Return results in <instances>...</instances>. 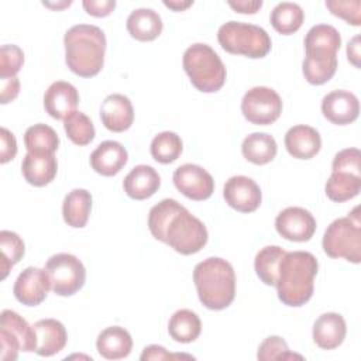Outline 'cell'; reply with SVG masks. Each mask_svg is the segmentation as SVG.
<instances>
[{
	"label": "cell",
	"instance_id": "cell-1",
	"mask_svg": "<svg viewBox=\"0 0 361 361\" xmlns=\"http://www.w3.org/2000/svg\"><path fill=\"white\" fill-rule=\"evenodd\" d=\"M148 228L154 238L182 255L199 252L209 238L206 226L175 199H164L151 207Z\"/></svg>",
	"mask_w": 361,
	"mask_h": 361
},
{
	"label": "cell",
	"instance_id": "cell-2",
	"mask_svg": "<svg viewBox=\"0 0 361 361\" xmlns=\"http://www.w3.org/2000/svg\"><path fill=\"white\" fill-rule=\"evenodd\" d=\"M317 269L319 262L313 254L307 251L285 252L275 283L279 300L292 307H299L309 302L313 296Z\"/></svg>",
	"mask_w": 361,
	"mask_h": 361
},
{
	"label": "cell",
	"instance_id": "cell-3",
	"mask_svg": "<svg viewBox=\"0 0 361 361\" xmlns=\"http://www.w3.org/2000/svg\"><path fill=\"white\" fill-rule=\"evenodd\" d=\"M65 62L80 78L96 76L104 65L106 35L92 24H76L63 35Z\"/></svg>",
	"mask_w": 361,
	"mask_h": 361
},
{
	"label": "cell",
	"instance_id": "cell-4",
	"mask_svg": "<svg viewBox=\"0 0 361 361\" xmlns=\"http://www.w3.org/2000/svg\"><path fill=\"white\" fill-rule=\"evenodd\" d=\"M341 47L340 32L329 24L313 25L305 37L306 56L302 63L305 79L310 85L329 82L337 71V51Z\"/></svg>",
	"mask_w": 361,
	"mask_h": 361
},
{
	"label": "cell",
	"instance_id": "cell-5",
	"mask_svg": "<svg viewBox=\"0 0 361 361\" xmlns=\"http://www.w3.org/2000/svg\"><path fill=\"white\" fill-rule=\"evenodd\" d=\"M199 300L210 310H221L235 296V274L231 264L220 257H209L193 269Z\"/></svg>",
	"mask_w": 361,
	"mask_h": 361
},
{
	"label": "cell",
	"instance_id": "cell-6",
	"mask_svg": "<svg viewBox=\"0 0 361 361\" xmlns=\"http://www.w3.org/2000/svg\"><path fill=\"white\" fill-rule=\"evenodd\" d=\"M183 69L192 85L204 93H213L226 82V66L214 49L207 44H193L183 54Z\"/></svg>",
	"mask_w": 361,
	"mask_h": 361
},
{
	"label": "cell",
	"instance_id": "cell-7",
	"mask_svg": "<svg viewBox=\"0 0 361 361\" xmlns=\"http://www.w3.org/2000/svg\"><path fill=\"white\" fill-rule=\"evenodd\" d=\"M324 252L330 258H344L348 262L361 261V219L360 207H354L345 217L331 221L322 241Z\"/></svg>",
	"mask_w": 361,
	"mask_h": 361
},
{
	"label": "cell",
	"instance_id": "cell-8",
	"mask_svg": "<svg viewBox=\"0 0 361 361\" xmlns=\"http://www.w3.org/2000/svg\"><path fill=\"white\" fill-rule=\"evenodd\" d=\"M361 152L358 148H345L337 152L331 164V175L324 192L333 202L341 203L355 197L361 190Z\"/></svg>",
	"mask_w": 361,
	"mask_h": 361
},
{
	"label": "cell",
	"instance_id": "cell-9",
	"mask_svg": "<svg viewBox=\"0 0 361 361\" xmlns=\"http://www.w3.org/2000/svg\"><path fill=\"white\" fill-rule=\"evenodd\" d=\"M217 39L224 51L252 59L264 58L271 51L272 45L264 28L240 21L224 23L219 28Z\"/></svg>",
	"mask_w": 361,
	"mask_h": 361
},
{
	"label": "cell",
	"instance_id": "cell-10",
	"mask_svg": "<svg viewBox=\"0 0 361 361\" xmlns=\"http://www.w3.org/2000/svg\"><path fill=\"white\" fill-rule=\"evenodd\" d=\"M45 271L51 281V289L59 296H72L85 285L86 269L82 261L72 254L52 255L45 264Z\"/></svg>",
	"mask_w": 361,
	"mask_h": 361
},
{
	"label": "cell",
	"instance_id": "cell-11",
	"mask_svg": "<svg viewBox=\"0 0 361 361\" xmlns=\"http://www.w3.org/2000/svg\"><path fill=\"white\" fill-rule=\"evenodd\" d=\"M241 111L250 123L268 126L279 118L282 113V99L271 87L255 86L244 94Z\"/></svg>",
	"mask_w": 361,
	"mask_h": 361
},
{
	"label": "cell",
	"instance_id": "cell-12",
	"mask_svg": "<svg viewBox=\"0 0 361 361\" xmlns=\"http://www.w3.org/2000/svg\"><path fill=\"white\" fill-rule=\"evenodd\" d=\"M175 188L188 199L206 200L214 192L213 176L199 165L183 164L172 175Z\"/></svg>",
	"mask_w": 361,
	"mask_h": 361
},
{
	"label": "cell",
	"instance_id": "cell-13",
	"mask_svg": "<svg viewBox=\"0 0 361 361\" xmlns=\"http://www.w3.org/2000/svg\"><path fill=\"white\" fill-rule=\"evenodd\" d=\"M275 228L285 240L303 243L313 237L316 231V219L309 210L290 206L276 216Z\"/></svg>",
	"mask_w": 361,
	"mask_h": 361
},
{
	"label": "cell",
	"instance_id": "cell-14",
	"mask_svg": "<svg viewBox=\"0 0 361 361\" xmlns=\"http://www.w3.org/2000/svg\"><path fill=\"white\" fill-rule=\"evenodd\" d=\"M223 196L226 203L237 212H255L262 200V193L257 182L248 176H231L224 183Z\"/></svg>",
	"mask_w": 361,
	"mask_h": 361
},
{
	"label": "cell",
	"instance_id": "cell-15",
	"mask_svg": "<svg viewBox=\"0 0 361 361\" xmlns=\"http://www.w3.org/2000/svg\"><path fill=\"white\" fill-rule=\"evenodd\" d=\"M51 289L48 272L37 267H28L17 276L13 293L16 299L25 306H37L45 300Z\"/></svg>",
	"mask_w": 361,
	"mask_h": 361
},
{
	"label": "cell",
	"instance_id": "cell-16",
	"mask_svg": "<svg viewBox=\"0 0 361 361\" xmlns=\"http://www.w3.org/2000/svg\"><path fill=\"white\" fill-rule=\"evenodd\" d=\"M323 116L337 126H345L357 120L360 114V102L348 90H333L322 100Z\"/></svg>",
	"mask_w": 361,
	"mask_h": 361
},
{
	"label": "cell",
	"instance_id": "cell-17",
	"mask_svg": "<svg viewBox=\"0 0 361 361\" xmlns=\"http://www.w3.org/2000/svg\"><path fill=\"white\" fill-rule=\"evenodd\" d=\"M103 126L113 133L128 130L134 121V109L130 99L120 93L109 94L100 107Z\"/></svg>",
	"mask_w": 361,
	"mask_h": 361
},
{
	"label": "cell",
	"instance_id": "cell-18",
	"mask_svg": "<svg viewBox=\"0 0 361 361\" xmlns=\"http://www.w3.org/2000/svg\"><path fill=\"white\" fill-rule=\"evenodd\" d=\"M79 103L76 87L65 80H56L47 89L44 94V107L47 113L56 120H65L75 111Z\"/></svg>",
	"mask_w": 361,
	"mask_h": 361
},
{
	"label": "cell",
	"instance_id": "cell-19",
	"mask_svg": "<svg viewBox=\"0 0 361 361\" xmlns=\"http://www.w3.org/2000/svg\"><path fill=\"white\" fill-rule=\"evenodd\" d=\"M35 333V353L41 357L58 354L68 341L65 326L56 319H42L32 326Z\"/></svg>",
	"mask_w": 361,
	"mask_h": 361
},
{
	"label": "cell",
	"instance_id": "cell-20",
	"mask_svg": "<svg viewBox=\"0 0 361 361\" xmlns=\"http://www.w3.org/2000/svg\"><path fill=\"white\" fill-rule=\"evenodd\" d=\"M286 151L298 159H310L322 148V138L316 128L305 124L290 127L285 134Z\"/></svg>",
	"mask_w": 361,
	"mask_h": 361
},
{
	"label": "cell",
	"instance_id": "cell-21",
	"mask_svg": "<svg viewBox=\"0 0 361 361\" xmlns=\"http://www.w3.org/2000/svg\"><path fill=\"white\" fill-rule=\"evenodd\" d=\"M127 149L117 141H103L90 154V165L94 172L103 176L118 173L127 164Z\"/></svg>",
	"mask_w": 361,
	"mask_h": 361
},
{
	"label": "cell",
	"instance_id": "cell-22",
	"mask_svg": "<svg viewBox=\"0 0 361 361\" xmlns=\"http://www.w3.org/2000/svg\"><path fill=\"white\" fill-rule=\"evenodd\" d=\"M345 333L344 317L334 312L320 314L313 324V340L323 350L337 348L344 341Z\"/></svg>",
	"mask_w": 361,
	"mask_h": 361
},
{
	"label": "cell",
	"instance_id": "cell-23",
	"mask_svg": "<svg viewBox=\"0 0 361 361\" xmlns=\"http://www.w3.org/2000/svg\"><path fill=\"white\" fill-rule=\"evenodd\" d=\"M161 186V178L158 172L149 165L134 166L124 178L123 188L128 197L135 200H144L151 197Z\"/></svg>",
	"mask_w": 361,
	"mask_h": 361
},
{
	"label": "cell",
	"instance_id": "cell-24",
	"mask_svg": "<svg viewBox=\"0 0 361 361\" xmlns=\"http://www.w3.org/2000/svg\"><path fill=\"white\" fill-rule=\"evenodd\" d=\"M58 171V162L54 154H32L27 152L21 172L24 179L32 186H45L54 180Z\"/></svg>",
	"mask_w": 361,
	"mask_h": 361
},
{
	"label": "cell",
	"instance_id": "cell-25",
	"mask_svg": "<svg viewBox=\"0 0 361 361\" xmlns=\"http://www.w3.org/2000/svg\"><path fill=\"white\" fill-rule=\"evenodd\" d=\"M96 348L106 360H121L131 353L133 338L124 327L110 326L97 336Z\"/></svg>",
	"mask_w": 361,
	"mask_h": 361
},
{
	"label": "cell",
	"instance_id": "cell-26",
	"mask_svg": "<svg viewBox=\"0 0 361 361\" xmlns=\"http://www.w3.org/2000/svg\"><path fill=\"white\" fill-rule=\"evenodd\" d=\"M128 34L137 41H152L162 32L161 16L152 8H135L126 23Z\"/></svg>",
	"mask_w": 361,
	"mask_h": 361
},
{
	"label": "cell",
	"instance_id": "cell-27",
	"mask_svg": "<svg viewBox=\"0 0 361 361\" xmlns=\"http://www.w3.org/2000/svg\"><path fill=\"white\" fill-rule=\"evenodd\" d=\"M92 210V195L86 189L71 190L62 204V216L68 226L73 228H82L89 220Z\"/></svg>",
	"mask_w": 361,
	"mask_h": 361
},
{
	"label": "cell",
	"instance_id": "cell-28",
	"mask_svg": "<svg viewBox=\"0 0 361 361\" xmlns=\"http://www.w3.org/2000/svg\"><path fill=\"white\" fill-rule=\"evenodd\" d=\"M278 151L276 141L267 133H252L247 135L241 145V152L247 161L255 165L271 162Z\"/></svg>",
	"mask_w": 361,
	"mask_h": 361
},
{
	"label": "cell",
	"instance_id": "cell-29",
	"mask_svg": "<svg viewBox=\"0 0 361 361\" xmlns=\"http://www.w3.org/2000/svg\"><path fill=\"white\" fill-rule=\"evenodd\" d=\"M168 331L169 336L178 343H192L202 331V322L195 312L180 309L171 316Z\"/></svg>",
	"mask_w": 361,
	"mask_h": 361
},
{
	"label": "cell",
	"instance_id": "cell-30",
	"mask_svg": "<svg viewBox=\"0 0 361 361\" xmlns=\"http://www.w3.org/2000/svg\"><path fill=\"white\" fill-rule=\"evenodd\" d=\"M271 24L272 27L283 35H290L296 32L305 20V13L302 7L296 3L282 1L278 3L271 11Z\"/></svg>",
	"mask_w": 361,
	"mask_h": 361
},
{
	"label": "cell",
	"instance_id": "cell-31",
	"mask_svg": "<svg viewBox=\"0 0 361 361\" xmlns=\"http://www.w3.org/2000/svg\"><path fill=\"white\" fill-rule=\"evenodd\" d=\"M24 144L27 152L54 154L59 147V137L52 127L38 123L27 128L24 134Z\"/></svg>",
	"mask_w": 361,
	"mask_h": 361
},
{
	"label": "cell",
	"instance_id": "cell-32",
	"mask_svg": "<svg viewBox=\"0 0 361 361\" xmlns=\"http://www.w3.org/2000/svg\"><path fill=\"white\" fill-rule=\"evenodd\" d=\"M285 252L286 251L279 245H267L257 252L254 259V268L258 278L265 285L272 286L276 283L279 264Z\"/></svg>",
	"mask_w": 361,
	"mask_h": 361
},
{
	"label": "cell",
	"instance_id": "cell-33",
	"mask_svg": "<svg viewBox=\"0 0 361 361\" xmlns=\"http://www.w3.org/2000/svg\"><path fill=\"white\" fill-rule=\"evenodd\" d=\"M0 329L7 330L14 337H17V340L21 344V351H25V353L35 351L37 343H35L34 329L17 312L10 309L3 310L0 316Z\"/></svg>",
	"mask_w": 361,
	"mask_h": 361
},
{
	"label": "cell",
	"instance_id": "cell-34",
	"mask_svg": "<svg viewBox=\"0 0 361 361\" xmlns=\"http://www.w3.org/2000/svg\"><path fill=\"white\" fill-rule=\"evenodd\" d=\"M151 155L159 164H171L176 161L183 149L180 137L172 131H162L151 141Z\"/></svg>",
	"mask_w": 361,
	"mask_h": 361
},
{
	"label": "cell",
	"instance_id": "cell-35",
	"mask_svg": "<svg viewBox=\"0 0 361 361\" xmlns=\"http://www.w3.org/2000/svg\"><path fill=\"white\" fill-rule=\"evenodd\" d=\"M0 250H1V279L8 275V271L24 257L25 245L21 237L10 230L0 231Z\"/></svg>",
	"mask_w": 361,
	"mask_h": 361
},
{
	"label": "cell",
	"instance_id": "cell-36",
	"mask_svg": "<svg viewBox=\"0 0 361 361\" xmlns=\"http://www.w3.org/2000/svg\"><path fill=\"white\" fill-rule=\"evenodd\" d=\"M63 128L68 138L76 145H87L94 138V126L92 120L82 111H72L63 120Z\"/></svg>",
	"mask_w": 361,
	"mask_h": 361
},
{
	"label": "cell",
	"instance_id": "cell-37",
	"mask_svg": "<svg viewBox=\"0 0 361 361\" xmlns=\"http://www.w3.org/2000/svg\"><path fill=\"white\" fill-rule=\"evenodd\" d=\"M257 358L261 361H269V360H289V358L302 360L303 357L290 353L286 341L282 337L269 336L259 344Z\"/></svg>",
	"mask_w": 361,
	"mask_h": 361
},
{
	"label": "cell",
	"instance_id": "cell-38",
	"mask_svg": "<svg viewBox=\"0 0 361 361\" xmlns=\"http://www.w3.org/2000/svg\"><path fill=\"white\" fill-rule=\"evenodd\" d=\"M24 63V52L14 44H6L0 48V79L14 78Z\"/></svg>",
	"mask_w": 361,
	"mask_h": 361
},
{
	"label": "cell",
	"instance_id": "cell-39",
	"mask_svg": "<svg viewBox=\"0 0 361 361\" xmlns=\"http://www.w3.org/2000/svg\"><path fill=\"white\" fill-rule=\"evenodd\" d=\"M326 7L331 14L345 20L348 24L358 27L361 24V1L360 0H327Z\"/></svg>",
	"mask_w": 361,
	"mask_h": 361
},
{
	"label": "cell",
	"instance_id": "cell-40",
	"mask_svg": "<svg viewBox=\"0 0 361 361\" xmlns=\"http://www.w3.org/2000/svg\"><path fill=\"white\" fill-rule=\"evenodd\" d=\"M17 154V141L14 134L6 127L0 128V162L7 164Z\"/></svg>",
	"mask_w": 361,
	"mask_h": 361
},
{
	"label": "cell",
	"instance_id": "cell-41",
	"mask_svg": "<svg viewBox=\"0 0 361 361\" xmlns=\"http://www.w3.org/2000/svg\"><path fill=\"white\" fill-rule=\"evenodd\" d=\"M176 358H192V355L188 354H171L168 353L162 345H157V344H151L147 345L142 350V354L140 357L141 361H147V360H176Z\"/></svg>",
	"mask_w": 361,
	"mask_h": 361
},
{
	"label": "cell",
	"instance_id": "cell-42",
	"mask_svg": "<svg viewBox=\"0 0 361 361\" xmlns=\"http://www.w3.org/2000/svg\"><path fill=\"white\" fill-rule=\"evenodd\" d=\"M82 6L86 10V13L93 17H106L114 10L116 1L114 0H83Z\"/></svg>",
	"mask_w": 361,
	"mask_h": 361
},
{
	"label": "cell",
	"instance_id": "cell-43",
	"mask_svg": "<svg viewBox=\"0 0 361 361\" xmlns=\"http://www.w3.org/2000/svg\"><path fill=\"white\" fill-rule=\"evenodd\" d=\"M0 82H1L0 103L7 104L18 96L20 80L17 76H14V78H7V79H0Z\"/></svg>",
	"mask_w": 361,
	"mask_h": 361
},
{
	"label": "cell",
	"instance_id": "cell-44",
	"mask_svg": "<svg viewBox=\"0 0 361 361\" xmlns=\"http://www.w3.org/2000/svg\"><path fill=\"white\" fill-rule=\"evenodd\" d=\"M228 6L231 8H234L237 13H241V14H254L257 13L261 6H262V1L261 0H237V1H233L230 0L228 1Z\"/></svg>",
	"mask_w": 361,
	"mask_h": 361
},
{
	"label": "cell",
	"instance_id": "cell-45",
	"mask_svg": "<svg viewBox=\"0 0 361 361\" xmlns=\"http://www.w3.org/2000/svg\"><path fill=\"white\" fill-rule=\"evenodd\" d=\"M347 58L355 68H360V35H355L347 44Z\"/></svg>",
	"mask_w": 361,
	"mask_h": 361
},
{
	"label": "cell",
	"instance_id": "cell-46",
	"mask_svg": "<svg viewBox=\"0 0 361 361\" xmlns=\"http://www.w3.org/2000/svg\"><path fill=\"white\" fill-rule=\"evenodd\" d=\"M164 4L166 6V7H169V8H172V10H175V11H182V10H186L188 7H190L192 4H193V1L192 0H186V1H179V0H165L164 1Z\"/></svg>",
	"mask_w": 361,
	"mask_h": 361
},
{
	"label": "cell",
	"instance_id": "cell-47",
	"mask_svg": "<svg viewBox=\"0 0 361 361\" xmlns=\"http://www.w3.org/2000/svg\"><path fill=\"white\" fill-rule=\"evenodd\" d=\"M72 1H65L63 4H51V3H42L44 6H48V7H54V8H59V7H66V6H69Z\"/></svg>",
	"mask_w": 361,
	"mask_h": 361
}]
</instances>
